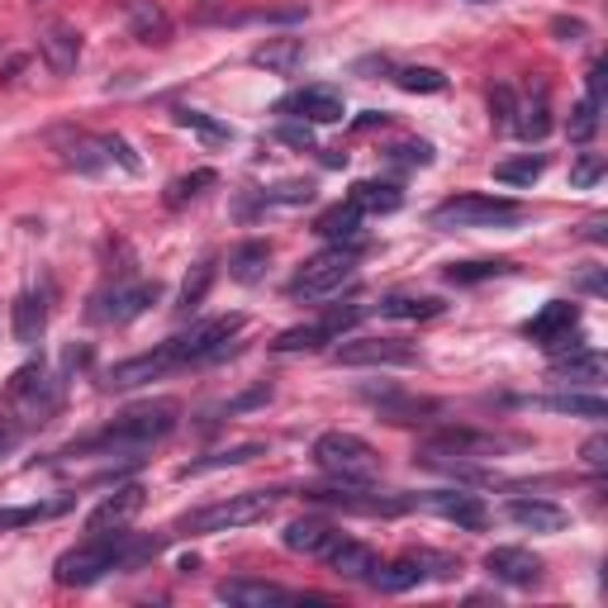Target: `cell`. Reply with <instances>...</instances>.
<instances>
[{
	"label": "cell",
	"instance_id": "603a6c76",
	"mask_svg": "<svg viewBox=\"0 0 608 608\" xmlns=\"http://www.w3.org/2000/svg\"><path fill=\"white\" fill-rule=\"evenodd\" d=\"M252 67L271 71V77H295L304 67V38L295 34H281V38H267L252 48Z\"/></svg>",
	"mask_w": 608,
	"mask_h": 608
},
{
	"label": "cell",
	"instance_id": "e575fe53",
	"mask_svg": "<svg viewBox=\"0 0 608 608\" xmlns=\"http://www.w3.org/2000/svg\"><path fill=\"white\" fill-rule=\"evenodd\" d=\"M538 409H547V414H571V418H608V404L599 399V395H581V390H571V395H538L532 399Z\"/></svg>",
	"mask_w": 608,
	"mask_h": 608
},
{
	"label": "cell",
	"instance_id": "8d00e7d4",
	"mask_svg": "<svg viewBox=\"0 0 608 608\" xmlns=\"http://www.w3.org/2000/svg\"><path fill=\"white\" fill-rule=\"evenodd\" d=\"M77 495H57V499H43V504H20V509H0V528H29V523H43V518H57L67 514Z\"/></svg>",
	"mask_w": 608,
	"mask_h": 608
},
{
	"label": "cell",
	"instance_id": "cb8c5ba5",
	"mask_svg": "<svg viewBox=\"0 0 608 608\" xmlns=\"http://www.w3.org/2000/svg\"><path fill=\"white\" fill-rule=\"evenodd\" d=\"M53 143L63 148V162H67L71 171H81V177H95V171L110 167L100 134H53Z\"/></svg>",
	"mask_w": 608,
	"mask_h": 608
},
{
	"label": "cell",
	"instance_id": "7402d4cb",
	"mask_svg": "<svg viewBox=\"0 0 608 608\" xmlns=\"http://www.w3.org/2000/svg\"><path fill=\"white\" fill-rule=\"evenodd\" d=\"M128 34L138 43H148V48H167L171 43V14L157 5V0H128Z\"/></svg>",
	"mask_w": 608,
	"mask_h": 608
},
{
	"label": "cell",
	"instance_id": "db71d44e",
	"mask_svg": "<svg viewBox=\"0 0 608 608\" xmlns=\"http://www.w3.org/2000/svg\"><path fill=\"white\" fill-rule=\"evenodd\" d=\"M604 91H608V63H595L585 71V95L595 100V105H604Z\"/></svg>",
	"mask_w": 608,
	"mask_h": 608
},
{
	"label": "cell",
	"instance_id": "9a60e30c",
	"mask_svg": "<svg viewBox=\"0 0 608 608\" xmlns=\"http://www.w3.org/2000/svg\"><path fill=\"white\" fill-rule=\"evenodd\" d=\"M409 499L414 509H428L466 532H481L489 523V509L481 504V495H466V489H428V495H409Z\"/></svg>",
	"mask_w": 608,
	"mask_h": 608
},
{
	"label": "cell",
	"instance_id": "5b68a950",
	"mask_svg": "<svg viewBox=\"0 0 608 608\" xmlns=\"http://www.w3.org/2000/svg\"><path fill=\"white\" fill-rule=\"evenodd\" d=\"M314 466L328 471L338 485H371L375 471H381V457H375V447L367 438L333 428L314 438Z\"/></svg>",
	"mask_w": 608,
	"mask_h": 608
},
{
	"label": "cell",
	"instance_id": "ac0fdd59",
	"mask_svg": "<svg viewBox=\"0 0 608 608\" xmlns=\"http://www.w3.org/2000/svg\"><path fill=\"white\" fill-rule=\"evenodd\" d=\"M485 571L499 585H514V589H532L542 581V561L523 552V547H495V552H485Z\"/></svg>",
	"mask_w": 608,
	"mask_h": 608
},
{
	"label": "cell",
	"instance_id": "d4e9b609",
	"mask_svg": "<svg viewBox=\"0 0 608 608\" xmlns=\"http://www.w3.org/2000/svg\"><path fill=\"white\" fill-rule=\"evenodd\" d=\"M143 509V489L138 485H124L114 489V495H105L91 509V518H86V532H105V528H124L128 518H134Z\"/></svg>",
	"mask_w": 608,
	"mask_h": 608
},
{
	"label": "cell",
	"instance_id": "484cf974",
	"mask_svg": "<svg viewBox=\"0 0 608 608\" xmlns=\"http://www.w3.org/2000/svg\"><path fill=\"white\" fill-rule=\"evenodd\" d=\"M571 328H581V304L552 300V304H542V314H532L528 324H523V338L552 342V338H561V333H571Z\"/></svg>",
	"mask_w": 608,
	"mask_h": 608
},
{
	"label": "cell",
	"instance_id": "e0dca14e",
	"mask_svg": "<svg viewBox=\"0 0 608 608\" xmlns=\"http://www.w3.org/2000/svg\"><path fill=\"white\" fill-rule=\"evenodd\" d=\"M277 114H295L304 124H338L342 120V95L328 91V86H304V91H291L277 105Z\"/></svg>",
	"mask_w": 608,
	"mask_h": 608
},
{
	"label": "cell",
	"instance_id": "2e32d148",
	"mask_svg": "<svg viewBox=\"0 0 608 608\" xmlns=\"http://www.w3.org/2000/svg\"><path fill=\"white\" fill-rule=\"evenodd\" d=\"M342 532L328 523V518H318V514H304L295 518V523H285L281 532V542H285V552H295V556H309V561H324L333 547H338Z\"/></svg>",
	"mask_w": 608,
	"mask_h": 608
},
{
	"label": "cell",
	"instance_id": "9f6ffc18",
	"mask_svg": "<svg viewBox=\"0 0 608 608\" xmlns=\"http://www.w3.org/2000/svg\"><path fill=\"white\" fill-rule=\"evenodd\" d=\"M14 442H20V428L0 424V457H5V452H14Z\"/></svg>",
	"mask_w": 608,
	"mask_h": 608
},
{
	"label": "cell",
	"instance_id": "7c38bea8",
	"mask_svg": "<svg viewBox=\"0 0 608 608\" xmlns=\"http://www.w3.org/2000/svg\"><path fill=\"white\" fill-rule=\"evenodd\" d=\"M304 499L314 504H333L342 514H367V518H395V514H409L414 499L409 495H371L361 485H342V489H304Z\"/></svg>",
	"mask_w": 608,
	"mask_h": 608
},
{
	"label": "cell",
	"instance_id": "6da1fadb",
	"mask_svg": "<svg viewBox=\"0 0 608 608\" xmlns=\"http://www.w3.org/2000/svg\"><path fill=\"white\" fill-rule=\"evenodd\" d=\"M167 547V538H134V532H124V528H105V532H91L86 542H77L71 552L57 556V585H67V589H86V585H95V581H105L110 571H128V566H138V561H153L157 552Z\"/></svg>",
	"mask_w": 608,
	"mask_h": 608
},
{
	"label": "cell",
	"instance_id": "277c9868",
	"mask_svg": "<svg viewBox=\"0 0 608 608\" xmlns=\"http://www.w3.org/2000/svg\"><path fill=\"white\" fill-rule=\"evenodd\" d=\"M281 495H271V489H248V495H228L219 504H205V509L185 514L177 532L181 538H205V532H234V528H252L262 523V518L277 514Z\"/></svg>",
	"mask_w": 608,
	"mask_h": 608
},
{
	"label": "cell",
	"instance_id": "680465c9",
	"mask_svg": "<svg viewBox=\"0 0 608 608\" xmlns=\"http://www.w3.org/2000/svg\"><path fill=\"white\" fill-rule=\"evenodd\" d=\"M390 120V114H375V110H367V114H361V120H357V128H375V124H385Z\"/></svg>",
	"mask_w": 608,
	"mask_h": 608
},
{
	"label": "cell",
	"instance_id": "30bf717a",
	"mask_svg": "<svg viewBox=\"0 0 608 608\" xmlns=\"http://www.w3.org/2000/svg\"><path fill=\"white\" fill-rule=\"evenodd\" d=\"M338 367H418V347L404 338H338Z\"/></svg>",
	"mask_w": 608,
	"mask_h": 608
},
{
	"label": "cell",
	"instance_id": "ab89813d",
	"mask_svg": "<svg viewBox=\"0 0 608 608\" xmlns=\"http://www.w3.org/2000/svg\"><path fill=\"white\" fill-rule=\"evenodd\" d=\"M395 86L409 95H442L447 91V77L438 67H399L395 71Z\"/></svg>",
	"mask_w": 608,
	"mask_h": 608
},
{
	"label": "cell",
	"instance_id": "f35d334b",
	"mask_svg": "<svg viewBox=\"0 0 608 608\" xmlns=\"http://www.w3.org/2000/svg\"><path fill=\"white\" fill-rule=\"evenodd\" d=\"M210 185H219V177H214L210 167H200V171H191V177H177V181H171L162 200H167V210H181V205H191V200L205 195Z\"/></svg>",
	"mask_w": 608,
	"mask_h": 608
},
{
	"label": "cell",
	"instance_id": "11a10c76",
	"mask_svg": "<svg viewBox=\"0 0 608 608\" xmlns=\"http://www.w3.org/2000/svg\"><path fill=\"white\" fill-rule=\"evenodd\" d=\"M552 34H556L561 43H581V38L589 34V29H585L581 20H552Z\"/></svg>",
	"mask_w": 608,
	"mask_h": 608
},
{
	"label": "cell",
	"instance_id": "8992f818",
	"mask_svg": "<svg viewBox=\"0 0 608 608\" xmlns=\"http://www.w3.org/2000/svg\"><path fill=\"white\" fill-rule=\"evenodd\" d=\"M5 399H10V409L20 414L24 428H43L57 414V404H63V385L48 381L43 361H29V367H20V371L10 375Z\"/></svg>",
	"mask_w": 608,
	"mask_h": 608
},
{
	"label": "cell",
	"instance_id": "7bdbcfd3",
	"mask_svg": "<svg viewBox=\"0 0 608 608\" xmlns=\"http://www.w3.org/2000/svg\"><path fill=\"white\" fill-rule=\"evenodd\" d=\"M210 285H214V262H200V267H191V277H185V281H181L177 309H195V304H205V295H210Z\"/></svg>",
	"mask_w": 608,
	"mask_h": 608
},
{
	"label": "cell",
	"instance_id": "4316f807",
	"mask_svg": "<svg viewBox=\"0 0 608 608\" xmlns=\"http://www.w3.org/2000/svg\"><path fill=\"white\" fill-rule=\"evenodd\" d=\"M514 518L518 528H528V532H561L571 523V514L561 509V504L552 499H509V509H504Z\"/></svg>",
	"mask_w": 608,
	"mask_h": 608
},
{
	"label": "cell",
	"instance_id": "b9f144b4",
	"mask_svg": "<svg viewBox=\"0 0 608 608\" xmlns=\"http://www.w3.org/2000/svg\"><path fill=\"white\" fill-rule=\"evenodd\" d=\"M514 262H452L447 267V281L452 285H481V281H495V277H509Z\"/></svg>",
	"mask_w": 608,
	"mask_h": 608
},
{
	"label": "cell",
	"instance_id": "5bb4252c",
	"mask_svg": "<svg viewBox=\"0 0 608 608\" xmlns=\"http://www.w3.org/2000/svg\"><path fill=\"white\" fill-rule=\"evenodd\" d=\"M157 300H162V285L157 281H124L95 300L91 318H100V324H134V318L148 314Z\"/></svg>",
	"mask_w": 608,
	"mask_h": 608
},
{
	"label": "cell",
	"instance_id": "816d5d0a",
	"mask_svg": "<svg viewBox=\"0 0 608 608\" xmlns=\"http://www.w3.org/2000/svg\"><path fill=\"white\" fill-rule=\"evenodd\" d=\"M277 138L285 143V148L314 153V124H304V120H295V124H281V128H277Z\"/></svg>",
	"mask_w": 608,
	"mask_h": 608
},
{
	"label": "cell",
	"instance_id": "83f0119b",
	"mask_svg": "<svg viewBox=\"0 0 608 608\" xmlns=\"http://www.w3.org/2000/svg\"><path fill=\"white\" fill-rule=\"evenodd\" d=\"M604 352H595V347H575V352L556 357L552 367V381L556 385H599L604 381Z\"/></svg>",
	"mask_w": 608,
	"mask_h": 608
},
{
	"label": "cell",
	"instance_id": "d6986e66",
	"mask_svg": "<svg viewBox=\"0 0 608 608\" xmlns=\"http://www.w3.org/2000/svg\"><path fill=\"white\" fill-rule=\"evenodd\" d=\"M361 399L375 404V414L385 424H428V414H438L432 399H414V395H399L395 385H381V390H361Z\"/></svg>",
	"mask_w": 608,
	"mask_h": 608
},
{
	"label": "cell",
	"instance_id": "ee69618b",
	"mask_svg": "<svg viewBox=\"0 0 608 608\" xmlns=\"http://www.w3.org/2000/svg\"><path fill=\"white\" fill-rule=\"evenodd\" d=\"M604 171H608V157L604 153H581L571 162V185H575V191H595V185L604 181Z\"/></svg>",
	"mask_w": 608,
	"mask_h": 608
},
{
	"label": "cell",
	"instance_id": "f6af8a7d",
	"mask_svg": "<svg viewBox=\"0 0 608 608\" xmlns=\"http://www.w3.org/2000/svg\"><path fill=\"white\" fill-rule=\"evenodd\" d=\"M542 157H514V162H499L495 167V181H504V185H532V181H538L542 177Z\"/></svg>",
	"mask_w": 608,
	"mask_h": 608
},
{
	"label": "cell",
	"instance_id": "f5cc1de1",
	"mask_svg": "<svg viewBox=\"0 0 608 608\" xmlns=\"http://www.w3.org/2000/svg\"><path fill=\"white\" fill-rule=\"evenodd\" d=\"M581 457H585L589 471H608V438H604V432H595V438L581 447Z\"/></svg>",
	"mask_w": 608,
	"mask_h": 608
},
{
	"label": "cell",
	"instance_id": "1f68e13d",
	"mask_svg": "<svg viewBox=\"0 0 608 608\" xmlns=\"http://www.w3.org/2000/svg\"><path fill=\"white\" fill-rule=\"evenodd\" d=\"M385 318H404V324H424V318H438L447 304L438 295H385L375 304Z\"/></svg>",
	"mask_w": 608,
	"mask_h": 608
},
{
	"label": "cell",
	"instance_id": "44dd1931",
	"mask_svg": "<svg viewBox=\"0 0 608 608\" xmlns=\"http://www.w3.org/2000/svg\"><path fill=\"white\" fill-rule=\"evenodd\" d=\"M38 53H43V63H48V71L67 77V71H77V63H81V34L71 24H48L38 34Z\"/></svg>",
	"mask_w": 608,
	"mask_h": 608
},
{
	"label": "cell",
	"instance_id": "ba28073f",
	"mask_svg": "<svg viewBox=\"0 0 608 608\" xmlns=\"http://www.w3.org/2000/svg\"><path fill=\"white\" fill-rule=\"evenodd\" d=\"M428 219L432 228H499V224L523 219V205L499 200V195H457V200H442Z\"/></svg>",
	"mask_w": 608,
	"mask_h": 608
},
{
	"label": "cell",
	"instance_id": "7dc6e473",
	"mask_svg": "<svg viewBox=\"0 0 608 608\" xmlns=\"http://www.w3.org/2000/svg\"><path fill=\"white\" fill-rule=\"evenodd\" d=\"M599 110H604V105H595L589 95L571 110V124H566V128H571V138H575V143H589V138L599 134Z\"/></svg>",
	"mask_w": 608,
	"mask_h": 608
},
{
	"label": "cell",
	"instance_id": "bcb514c9",
	"mask_svg": "<svg viewBox=\"0 0 608 608\" xmlns=\"http://www.w3.org/2000/svg\"><path fill=\"white\" fill-rule=\"evenodd\" d=\"M514 114H518L514 86H495V91H489V124H495L499 134H509V128H514Z\"/></svg>",
	"mask_w": 608,
	"mask_h": 608
},
{
	"label": "cell",
	"instance_id": "4dcf8cb0",
	"mask_svg": "<svg viewBox=\"0 0 608 608\" xmlns=\"http://www.w3.org/2000/svg\"><path fill=\"white\" fill-rule=\"evenodd\" d=\"M314 234L318 238H333V243H347V248H357V238H361V210L347 200V205H333L324 210L314 219Z\"/></svg>",
	"mask_w": 608,
	"mask_h": 608
},
{
	"label": "cell",
	"instance_id": "f546056e",
	"mask_svg": "<svg viewBox=\"0 0 608 608\" xmlns=\"http://www.w3.org/2000/svg\"><path fill=\"white\" fill-rule=\"evenodd\" d=\"M10 328H14V342L34 347V342L43 338V328H48V304H43V295L24 291L20 300H14V309H10Z\"/></svg>",
	"mask_w": 608,
	"mask_h": 608
},
{
	"label": "cell",
	"instance_id": "f1b7e54d",
	"mask_svg": "<svg viewBox=\"0 0 608 608\" xmlns=\"http://www.w3.org/2000/svg\"><path fill=\"white\" fill-rule=\"evenodd\" d=\"M333 575H342V581H371V571L381 566V556L371 552L367 542H352V538H338V547L324 556Z\"/></svg>",
	"mask_w": 608,
	"mask_h": 608
},
{
	"label": "cell",
	"instance_id": "836d02e7",
	"mask_svg": "<svg viewBox=\"0 0 608 608\" xmlns=\"http://www.w3.org/2000/svg\"><path fill=\"white\" fill-rule=\"evenodd\" d=\"M514 134L528 138V143H542L547 134H552V105H547V86H538V95H532L528 105H518Z\"/></svg>",
	"mask_w": 608,
	"mask_h": 608
},
{
	"label": "cell",
	"instance_id": "d6a6232c",
	"mask_svg": "<svg viewBox=\"0 0 608 608\" xmlns=\"http://www.w3.org/2000/svg\"><path fill=\"white\" fill-rule=\"evenodd\" d=\"M352 205L361 214H395L404 205V191L395 181H357L352 185Z\"/></svg>",
	"mask_w": 608,
	"mask_h": 608
},
{
	"label": "cell",
	"instance_id": "9c48e42d",
	"mask_svg": "<svg viewBox=\"0 0 608 608\" xmlns=\"http://www.w3.org/2000/svg\"><path fill=\"white\" fill-rule=\"evenodd\" d=\"M428 575H438V581H452V575H461V561L442 556V552H409L399 561H381V566L371 571V589H381V595H404V589L424 585Z\"/></svg>",
	"mask_w": 608,
	"mask_h": 608
},
{
	"label": "cell",
	"instance_id": "94428289",
	"mask_svg": "<svg viewBox=\"0 0 608 608\" xmlns=\"http://www.w3.org/2000/svg\"><path fill=\"white\" fill-rule=\"evenodd\" d=\"M471 5H489V0H471Z\"/></svg>",
	"mask_w": 608,
	"mask_h": 608
},
{
	"label": "cell",
	"instance_id": "ffe728a7",
	"mask_svg": "<svg viewBox=\"0 0 608 608\" xmlns=\"http://www.w3.org/2000/svg\"><path fill=\"white\" fill-rule=\"evenodd\" d=\"M214 599L219 604H234V608H271V604H291L295 595L271 581H248V575H238V581H219L214 585Z\"/></svg>",
	"mask_w": 608,
	"mask_h": 608
},
{
	"label": "cell",
	"instance_id": "c3c4849f",
	"mask_svg": "<svg viewBox=\"0 0 608 608\" xmlns=\"http://www.w3.org/2000/svg\"><path fill=\"white\" fill-rule=\"evenodd\" d=\"M314 200V185L309 181H285V185H271L262 191V205H309Z\"/></svg>",
	"mask_w": 608,
	"mask_h": 608
},
{
	"label": "cell",
	"instance_id": "52a82bcc",
	"mask_svg": "<svg viewBox=\"0 0 608 608\" xmlns=\"http://www.w3.org/2000/svg\"><path fill=\"white\" fill-rule=\"evenodd\" d=\"M352 277H357V248H328V252L309 257V262L295 271L291 285H285V295L291 300H328Z\"/></svg>",
	"mask_w": 608,
	"mask_h": 608
},
{
	"label": "cell",
	"instance_id": "f907efd6",
	"mask_svg": "<svg viewBox=\"0 0 608 608\" xmlns=\"http://www.w3.org/2000/svg\"><path fill=\"white\" fill-rule=\"evenodd\" d=\"M390 162H395V167H432V148H428V143H418V138L395 143V148H390Z\"/></svg>",
	"mask_w": 608,
	"mask_h": 608
},
{
	"label": "cell",
	"instance_id": "7a4b0ae2",
	"mask_svg": "<svg viewBox=\"0 0 608 608\" xmlns=\"http://www.w3.org/2000/svg\"><path fill=\"white\" fill-rule=\"evenodd\" d=\"M177 404L171 399H157V404H138V409L120 414L105 432H95V438H86L77 447H67V457L77 452H138V447H153L162 442L171 428H177Z\"/></svg>",
	"mask_w": 608,
	"mask_h": 608
},
{
	"label": "cell",
	"instance_id": "4fadbf2b",
	"mask_svg": "<svg viewBox=\"0 0 608 608\" xmlns=\"http://www.w3.org/2000/svg\"><path fill=\"white\" fill-rule=\"evenodd\" d=\"M177 367H181L177 342H162V347H153V352L114 361V367L105 371V385L110 390H134V385H148V381H162V375L177 371Z\"/></svg>",
	"mask_w": 608,
	"mask_h": 608
},
{
	"label": "cell",
	"instance_id": "6f0895ef",
	"mask_svg": "<svg viewBox=\"0 0 608 608\" xmlns=\"http://www.w3.org/2000/svg\"><path fill=\"white\" fill-rule=\"evenodd\" d=\"M581 291H589V295H604L608 285H604V277H599V271H589V277H581Z\"/></svg>",
	"mask_w": 608,
	"mask_h": 608
},
{
	"label": "cell",
	"instance_id": "3957f363",
	"mask_svg": "<svg viewBox=\"0 0 608 608\" xmlns=\"http://www.w3.org/2000/svg\"><path fill=\"white\" fill-rule=\"evenodd\" d=\"M528 447L523 438H509V432H481V428H438L418 442V461L424 466H447V461H489L504 452H518Z\"/></svg>",
	"mask_w": 608,
	"mask_h": 608
},
{
	"label": "cell",
	"instance_id": "681fc988",
	"mask_svg": "<svg viewBox=\"0 0 608 608\" xmlns=\"http://www.w3.org/2000/svg\"><path fill=\"white\" fill-rule=\"evenodd\" d=\"M100 143H105V157H110V162H120L128 177H138V171H143V157L128 148V138H120V134H100Z\"/></svg>",
	"mask_w": 608,
	"mask_h": 608
},
{
	"label": "cell",
	"instance_id": "91938a15",
	"mask_svg": "<svg viewBox=\"0 0 608 608\" xmlns=\"http://www.w3.org/2000/svg\"><path fill=\"white\" fill-rule=\"evenodd\" d=\"M585 238H589V243H604V219H595V224H585Z\"/></svg>",
	"mask_w": 608,
	"mask_h": 608
},
{
	"label": "cell",
	"instance_id": "8fae6325",
	"mask_svg": "<svg viewBox=\"0 0 608 608\" xmlns=\"http://www.w3.org/2000/svg\"><path fill=\"white\" fill-rule=\"evenodd\" d=\"M361 314H367L361 304H347V309H328L324 318H318V324H300V328L277 333V342H271V347H277V352H318V347L338 342Z\"/></svg>",
	"mask_w": 608,
	"mask_h": 608
},
{
	"label": "cell",
	"instance_id": "74e56055",
	"mask_svg": "<svg viewBox=\"0 0 608 608\" xmlns=\"http://www.w3.org/2000/svg\"><path fill=\"white\" fill-rule=\"evenodd\" d=\"M267 457L262 442H243V447H228V452H214V457H200L191 466H181V475L191 481V475H205V471H224V466H248V461Z\"/></svg>",
	"mask_w": 608,
	"mask_h": 608
},
{
	"label": "cell",
	"instance_id": "60d3db41",
	"mask_svg": "<svg viewBox=\"0 0 608 608\" xmlns=\"http://www.w3.org/2000/svg\"><path fill=\"white\" fill-rule=\"evenodd\" d=\"M177 124L200 134L205 143H234V128H228L224 120H214V114H205V110H177Z\"/></svg>",
	"mask_w": 608,
	"mask_h": 608
},
{
	"label": "cell",
	"instance_id": "d590c367",
	"mask_svg": "<svg viewBox=\"0 0 608 608\" xmlns=\"http://www.w3.org/2000/svg\"><path fill=\"white\" fill-rule=\"evenodd\" d=\"M267 262H271V248L267 243H243V248H234V257H228V277L243 281V285H257L267 277Z\"/></svg>",
	"mask_w": 608,
	"mask_h": 608
}]
</instances>
